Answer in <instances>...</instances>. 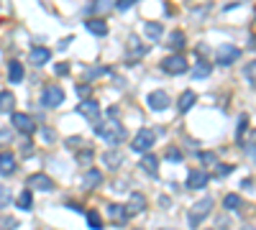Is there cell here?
I'll return each mask as SVG.
<instances>
[{"instance_id":"74e56055","label":"cell","mask_w":256,"mask_h":230,"mask_svg":"<svg viewBox=\"0 0 256 230\" xmlns=\"http://www.w3.org/2000/svg\"><path fill=\"white\" fill-rule=\"evenodd\" d=\"M108 72V67H95V69H87V77H97V74H105Z\"/></svg>"},{"instance_id":"6da1fadb","label":"cell","mask_w":256,"mask_h":230,"mask_svg":"<svg viewBox=\"0 0 256 230\" xmlns=\"http://www.w3.org/2000/svg\"><path fill=\"white\" fill-rule=\"evenodd\" d=\"M93 128H95V133L103 138L105 143H110V146H118V143L126 138V128H123V125H120V120H116V118L100 120V123L93 125Z\"/></svg>"},{"instance_id":"f6af8a7d","label":"cell","mask_w":256,"mask_h":230,"mask_svg":"<svg viewBox=\"0 0 256 230\" xmlns=\"http://www.w3.org/2000/svg\"><path fill=\"white\" fill-rule=\"evenodd\" d=\"M77 92H80V95H82V97H87V92H90V90H87L85 85H80V87H77Z\"/></svg>"},{"instance_id":"f35d334b","label":"cell","mask_w":256,"mask_h":230,"mask_svg":"<svg viewBox=\"0 0 256 230\" xmlns=\"http://www.w3.org/2000/svg\"><path fill=\"white\" fill-rule=\"evenodd\" d=\"M133 3H139V0H118V3H116V8H118V10H128Z\"/></svg>"},{"instance_id":"3957f363","label":"cell","mask_w":256,"mask_h":230,"mask_svg":"<svg viewBox=\"0 0 256 230\" xmlns=\"http://www.w3.org/2000/svg\"><path fill=\"white\" fill-rule=\"evenodd\" d=\"M162 69L166 74H185L187 72V59L182 54H169L166 59H162Z\"/></svg>"},{"instance_id":"7bdbcfd3","label":"cell","mask_w":256,"mask_h":230,"mask_svg":"<svg viewBox=\"0 0 256 230\" xmlns=\"http://www.w3.org/2000/svg\"><path fill=\"white\" fill-rule=\"evenodd\" d=\"M44 138H47V141L51 143V141H54V131H49V128H44Z\"/></svg>"},{"instance_id":"bcb514c9","label":"cell","mask_w":256,"mask_h":230,"mask_svg":"<svg viewBox=\"0 0 256 230\" xmlns=\"http://www.w3.org/2000/svg\"><path fill=\"white\" fill-rule=\"evenodd\" d=\"M249 156L256 161V146H249Z\"/></svg>"},{"instance_id":"4dcf8cb0","label":"cell","mask_w":256,"mask_h":230,"mask_svg":"<svg viewBox=\"0 0 256 230\" xmlns=\"http://www.w3.org/2000/svg\"><path fill=\"white\" fill-rule=\"evenodd\" d=\"M16 228H18L16 217H3V220H0V230H16Z\"/></svg>"},{"instance_id":"83f0119b","label":"cell","mask_w":256,"mask_h":230,"mask_svg":"<svg viewBox=\"0 0 256 230\" xmlns=\"http://www.w3.org/2000/svg\"><path fill=\"white\" fill-rule=\"evenodd\" d=\"M103 159H105V164H108L110 169H118V166H120V161H123V159H120V154H116V151H108Z\"/></svg>"},{"instance_id":"d6986e66","label":"cell","mask_w":256,"mask_h":230,"mask_svg":"<svg viewBox=\"0 0 256 230\" xmlns=\"http://www.w3.org/2000/svg\"><path fill=\"white\" fill-rule=\"evenodd\" d=\"M13 108H16V97H13V92L3 90V92H0V113H13Z\"/></svg>"},{"instance_id":"d4e9b609","label":"cell","mask_w":256,"mask_h":230,"mask_svg":"<svg viewBox=\"0 0 256 230\" xmlns=\"http://www.w3.org/2000/svg\"><path fill=\"white\" fill-rule=\"evenodd\" d=\"M18 207L21 210H31L33 207V194H31V189H23L18 194Z\"/></svg>"},{"instance_id":"30bf717a","label":"cell","mask_w":256,"mask_h":230,"mask_svg":"<svg viewBox=\"0 0 256 230\" xmlns=\"http://www.w3.org/2000/svg\"><path fill=\"white\" fill-rule=\"evenodd\" d=\"M77 113L85 115L87 120H97V115H100V105L95 100H82L80 105H77Z\"/></svg>"},{"instance_id":"5bb4252c","label":"cell","mask_w":256,"mask_h":230,"mask_svg":"<svg viewBox=\"0 0 256 230\" xmlns=\"http://www.w3.org/2000/svg\"><path fill=\"white\" fill-rule=\"evenodd\" d=\"M85 28L93 33V36H108V23L100 21V18H90L85 21Z\"/></svg>"},{"instance_id":"5b68a950","label":"cell","mask_w":256,"mask_h":230,"mask_svg":"<svg viewBox=\"0 0 256 230\" xmlns=\"http://www.w3.org/2000/svg\"><path fill=\"white\" fill-rule=\"evenodd\" d=\"M41 102H44V108H59L64 102V90L59 85H49L41 95Z\"/></svg>"},{"instance_id":"ab89813d","label":"cell","mask_w":256,"mask_h":230,"mask_svg":"<svg viewBox=\"0 0 256 230\" xmlns=\"http://www.w3.org/2000/svg\"><path fill=\"white\" fill-rule=\"evenodd\" d=\"M80 141H82L80 136H72V138H67V148H80Z\"/></svg>"},{"instance_id":"ba28073f","label":"cell","mask_w":256,"mask_h":230,"mask_svg":"<svg viewBox=\"0 0 256 230\" xmlns=\"http://www.w3.org/2000/svg\"><path fill=\"white\" fill-rule=\"evenodd\" d=\"M28 187L31 189H39V192H51L54 189V182L47 174H31L28 177Z\"/></svg>"},{"instance_id":"2e32d148","label":"cell","mask_w":256,"mask_h":230,"mask_svg":"<svg viewBox=\"0 0 256 230\" xmlns=\"http://www.w3.org/2000/svg\"><path fill=\"white\" fill-rule=\"evenodd\" d=\"M141 169L146 171V174L157 177V174H159V159H157V156H151V154H146V156L141 159Z\"/></svg>"},{"instance_id":"7a4b0ae2","label":"cell","mask_w":256,"mask_h":230,"mask_svg":"<svg viewBox=\"0 0 256 230\" xmlns=\"http://www.w3.org/2000/svg\"><path fill=\"white\" fill-rule=\"evenodd\" d=\"M154 143H157V131H151V128H141L136 136H133L131 148H133L136 154H146Z\"/></svg>"},{"instance_id":"52a82bcc","label":"cell","mask_w":256,"mask_h":230,"mask_svg":"<svg viewBox=\"0 0 256 230\" xmlns=\"http://www.w3.org/2000/svg\"><path fill=\"white\" fill-rule=\"evenodd\" d=\"M149 108L154 110V113H159V110H166V108H169V95H166V92L164 90H157V92H151V95H149Z\"/></svg>"},{"instance_id":"4316f807","label":"cell","mask_w":256,"mask_h":230,"mask_svg":"<svg viewBox=\"0 0 256 230\" xmlns=\"http://www.w3.org/2000/svg\"><path fill=\"white\" fill-rule=\"evenodd\" d=\"M164 156H166V161H172V164H180V161H182V151H180V148H174V146L166 148Z\"/></svg>"},{"instance_id":"836d02e7","label":"cell","mask_w":256,"mask_h":230,"mask_svg":"<svg viewBox=\"0 0 256 230\" xmlns=\"http://www.w3.org/2000/svg\"><path fill=\"white\" fill-rule=\"evenodd\" d=\"M95 154H93V148H85V151H80V156H77V159H80V164H90V159H93Z\"/></svg>"},{"instance_id":"7c38bea8","label":"cell","mask_w":256,"mask_h":230,"mask_svg":"<svg viewBox=\"0 0 256 230\" xmlns=\"http://www.w3.org/2000/svg\"><path fill=\"white\" fill-rule=\"evenodd\" d=\"M28 59L36 67H41V64H47L51 59V49H47V46H33L31 54H28Z\"/></svg>"},{"instance_id":"8d00e7d4","label":"cell","mask_w":256,"mask_h":230,"mask_svg":"<svg viewBox=\"0 0 256 230\" xmlns=\"http://www.w3.org/2000/svg\"><path fill=\"white\" fill-rule=\"evenodd\" d=\"M246 125H249V118H246V115H241V118H238V131H236V136L241 138V133L243 131H246Z\"/></svg>"},{"instance_id":"ac0fdd59","label":"cell","mask_w":256,"mask_h":230,"mask_svg":"<svg viewBox=\"0 0 256 230\" xmlns=\"http://www.w3.org/2000/svg\"><path fill=\"white\" fill-rule=\"evenodd\" d=\"M8 79H10L13 85L23 82V64H21V62H10V64H8Z\"/></svg>"},{"instance_id":"9a60e30c","label":"cell","mask_w":256,"mask_h":230,"mask_svg":"<svg viewBox=\"0 0 256 230\" xmlns=\"http://www.w3.org/2000/svg\"><path fill=\"white\" fill-rule=\"evenodd\" d=\"M13 171H16V159H13V154L3 151V154H0V174H3V177H10Z\"/></svg>"},{"instance_id":"603a6c76","label":"cell","mask_w":256,"mask_h":230,"mask_svg":"<svg viewBox=\"0 0 256 230\" xmlns=\"http://www.w3.org/2000/svg\"><path fill=\"white\" fill-rule=\"evenodd\" d=\"M100 182H103V174H100L97 169H90L85 174V187L87 189H93V187H100Z\"/></svg>"},{"instance_id":"484cf974","label":"cell","mask_w":256,"mask_h":230,"mask_svg":"<svg viewBox=\"0 0 256 230\" xmlns=\"http://www.w3.org/2000/svg\"><path fill=\"white\" fill-rule=\"evenodd\" d=\"M166 44H169V49L180 51L182 46H185V33H182V31H174L172 36H169V41H166Z\"/></svg>"},{"instance_id":"c3c4849f","label":"cell","mask_w":256,"mask_h":230,"mask_svg":"<svg viewBox=\"0 0 256 230\" xmlns=\"http://www.w3.org/2000/svg\"><path fill=\"white\" fill-rule=\"evenodd\" d=\"M136 230H141V228H136Z\"/></svg>"},{"instance_id":"9c48e42d","label":"cell","mask_w":256,"mask_h":230,"mask_svg":"<svg viewBox=\"0 0 256 230\" xmlns=\"http://www.w3.org/2000/svg\"><path fill=\"white\" fill-rule=\"evenodd\" d=\"M13 125L21 133H26V136H31L33 131H36V123H33L26 113H13Z\"/></svg>"},{"instance_id":"44dd1931","label":"cell","mask_w":256,"mask_h":230,"mask_svg":"<svg viewBox=\"0 0 256 230\" xmlns=\"http://www.w3.org/2000/svg\"><path fill=\"white\" fill-rule=\"evenodd\" d=\"M116 3H118V0H95L90 10H93L95 16H103V13H108V10H113Z\"/></svg>"},{"instance_id":"60d3db41","label":"cell","mask_w":256,"mask_h":230,"mask_svg":"<svg viewBox=\"0 0 256 230\" xmlns=\"http://www.w3.org/2000/svg\"><path fill=\"white\" fill-rule=\"evenodd\" d=\"M54 72H57L59 77H64L67 72H70V64H57V67H54Z\"/></svg>"},{"instance_id":"d590c367","label":"cell","mask_w":256,"mask_h":230,"mask_svg":"<svg viewBox=\"0 0 256 230\" xmlns=\"http://www.w3.org/2000/svg\"><path fill=\"white\" fill-rule=\"evenodd\" d=\"M246 77L251 79V82H254V85H256V62L246 64Z\"/></svg>"},{"instance_id":"ffe728a7","label":"cell","mask_w":256,"mask_h":230,"mask_svg":"<svg viewBox=\"0 0 256 230\" xmlns=\"http://www.w3.org/2000/svg\"><path fill=\"white\" fill-rule=\"evenodd\" d=\"M108 215L116 220V225H123V223L128 220V215H126V210H123V205H110V207H108Z\"/></svg>"},{"instance_id":"7402d4cb","label":"cell","mask_w":256,"mask_h":230,"mask_svg":"<svg viewBox=\"0 0 256 230\" xmlns=\"http://www.w3.org/2000/svg\"><path fill=\"white\" fill-rule=\"evenodd\" d=\"M195 100H197L195 92H192V90H185L182 97H180V105H177V108H180V113H187V110H190V108L195 105Z\"/></svg>"},{"instance_id":"277c9868","label":"cell","mask_w":256,"mask_h":230,"mask_svg":"<svg viewBox=\"0 0 256 230\" xmlns=\"http://www.w3.org/2000/svg\"><path fill=\"white\" fill-rule=\"evenodd\" d=\"M241 56V49L238 46H233V44H223V46H218V51H215V62L220 64V67H228V64H233Z\"/></svg>"},{"instance_id":"d6a6232c","label":"cell","mask_w":256,"mask_h":230,"mask_svg":"<svg viewBox=\"0 0 256 230\" xmlns=\"http://www.w3.org/2000/svg\"><path fill=\"white\" fill-rule=\"evenodd\" d=\"M128 46H131V51H136V56H141V54H146V49H143V46L139 44V39H136V36H131Z\"/></svg>"},{"instance_id":"7dc6e473","label":"cell","mask_w":256,"mask_h":230,"mask_svg":"<svg viewBox=\"0 0 256 230\" xmlns=\"http://www.w3.org/2000/svg\"><path fill=\"white\" fill-rule=\"evenodd\" d=\"M210 230H215V228H210Z\"/></svg>"},{"instance_id":"4fadbf2b","label":"cell","mask_w":256,"mask_h":230,"mask_svg":"<svg viewBox=\"0 0 256 230\" xmlns=\"http://www.w3.org/2000/svg\"><path fill=\"white\" fill-rule=\"evenodd\" d=\"M208 174H205V171H190V177H187V189H203L205 187V184H208Z\"/></svg>"},{"instance_id":"cb8c5ba5","label":"cell","mask_w":256,"mask_h":230,"mask_svg":"<svg viewBox=\"0 0 256 230\" xmlns=\"http://www.w3.org/2000/svg\"><path fill=\"white\" fill-rule=\"evenodd\" d=\"M143 31H146V36L151 39V41H157L162 33H164V28H162V23H154V21H149L146 26H143Z\"/></svg>"},{"instance_id":"f546056e","label":"cell","mask_w":256,"mask_h":230,"mask_svg":"<svg viewBox=\"0 0 256 230\" xmlns=\"http://www.w3.org/2000/svg\"><path fill=\"white\" fill-rule=\"evenodd\" d=\"M87 225H90L93 230H100L103 228V220H100V215L93 210V212H87Z\"/></svg>"},{"instance_id":"8fae6325","label":"cell","mask_w":256,"mask_h":230,"mask_svg":"<svg viewBox=\"0 0 256 230\" xmlns=\"http://www.w3.org/2000/svg\"><path fill=\"white\" fill-rule=\"evenodd\" d=\"M126 210V215H139V212H143L146 210V197H143V194H131V200H128V205L123 207Z\"/></svg>"},{"instance_id":"1f68e13d","label":"cell","mask_w":256,"mask_h":230,"mask_svg":"<svg viewBox=\"0 0 256 230\" xmlns=\"http://www.w3.org/2000/svg\"><path fill=\"white\" fill-rule=\"evenodd\" d=\"M10 202V189L5 187V184H0V210Z\"/></svg>"},{"instance_id":"e575fe53","label":"cell","mask_w":256,"mask_h":230,"mask_svg":"<svg viewBox=\"0 0 256 230\" xmlns=\"http://www.w3.org/2000/svg\"><path fill=\"white\" fill-rule=\"evenodd\" d=\"M200 159H203V164H218L213 151H200Z\"/></svg>"},{"instance_id":"f1b7e54d","label":"cell","mask_w":256,"mask_h":230,"mask_svg":"<svg viewBox=\"0 0 256 230\" xmlns=\"http://www.w3.org/2000/svg\"><path fill=\"white\" fill-rule=\"evenodd\" d=\"M226 210H238V207H241V197H238V194H226Z\"/></svg>"},{"instance_id":"ee69618b","label":"cell","mask_w":256,"mask_h":230,"mask_svg":"<svg viewBox=\"0 0 256 230\" xmlns=\"http://www.w3.org/2000/svg\"><path fill=\"white\" fill-rule=\"evenodd\" d=\"M5 141H10V133L8 131H0V143H5Z\"/></svg>"},{"instance_id":"b9f144b4","label":"cell","mask_w":256,"mask_h":230,"mask_svg":"<svg viewBox=\"0 0 256 230\" xmlns=\"http://www.w3.org/2000/svg\"><path fill=\"white\" fill-rule=\"evenodd\" d=\"M231 169H233V166H218V164H215V171H218V174H220V177H223V174H228V171H231Z\"/></svg>"},{"instance_id":"e0dca14e","label":"cell","mask_w":256,"mask_h":230,"mask_svg":"<svg viewBox=\"0 0 256 230\" xmlns=\"http://www.w3.org/2000/svg\"><path fill=\"white\" fill-rule=\"evenodd\" d=\"M210 72H213L210 62H205V59H197V62H195V69H192V77H195V79H208Z\"/></svg>"},{"instance_id":"8992f818","label":"cell","mask_w":256,"mask_h":230,"mask_svg":"<svg viewBox=\"0 0 256 230\" xmlns=\"http://www.w3.org/2000/svg\"><path fill=\"white\" fill-rule=\"evenodd\" d=\"M210 210H213V200H210V197H203L200 202H195V207L190 210V215H187V217H190V225L192 228L200 225V220H203L205 215H210Z\"/></svg>"}]
</instances>
